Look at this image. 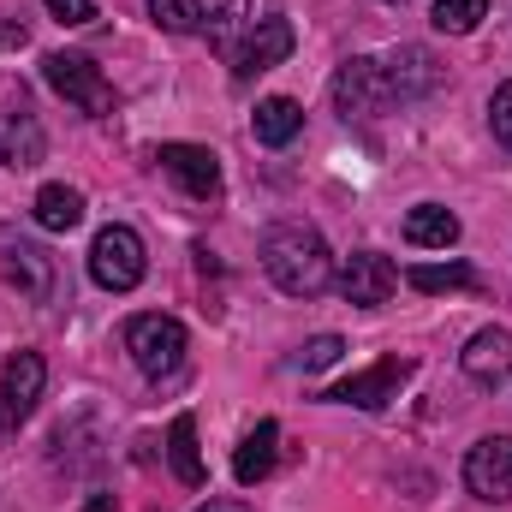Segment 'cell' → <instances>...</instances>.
Listing matches in <instances>:
<instances>
[{
	"mask_svg": "<svg viewBox=\"0 0 512 512\" xmlns=\"http://www.w3.org/2000/svg\"><path fill=\"white\" fill-rule=\"evenodd\" d=\"M42 78H48V90L54 96H66L72 108H84V114H114V84L102 78V66L90 60V54H48L42 60Z\"/></svg>",
	"mask_w": 512,
	"mask_h": 512,
	"instance_id": "3",
	"label": "cell"
},
{
	"mask_svg": "<svg viewBox=\"0 0 512 512\" xmlns=\"http://www.w3.org/2000/svg\"><path fill=\"white\" fill-rule=\"evenodd\" d=\"M411 358H382V364H370V370H358V376H346L340 387H328V399L334 405H358V411H382L399 399V387L411 382Z\"/></svg>",
	"mask_w": 512,
	"mask_h": 512,
	"instance_id": "7",
	"label": "cell"
},
{
	"mask_svg": "<svg viewBox=\"0 0 512 512\" xmlns=\"http://www.w3.org/2000/svg\"><path fill=\"white\" fill-rule=\"evenodd\" d=\"M149 18L167 36H191V30H203V0H149Z\"/></svg>",
	"mask_w": 512,
	"mask_h": 512,
	"instance_id": "24",
	"label": "cell"
},
{
	"mask_svg": "<svg viewBox=\"0 0 512 512\" xmlns=\"http://www.w3.org/2000/svg\"><path fill=\"white\" fill-rule=\"evenodd\" d=\"M405 245H417V251H447V245H459V215L441 209V203H417V209L405 215Z\"/></svg>",
	"mask_w": 512,
	"mask_h": 512,
	"instance_id": "18",
	"label": "cell"
},
{
	"mask_svg": "<svg viewBox=\"0 0 512 512\" xmlns=\"http://www.w3.org/2000/svg\"><path fill=\"white\" fill-rule=\"evenodd\" d=\"M382 72H387V96H393V102H417V96H429V90L441 84V60H435L429 48H417V42L393 48L382 60Z\"/></svg>",
	"mask_w": 512,
	"mask_h": 512,
	"instance_id": "13",
	"label": "cell"
},
{
	"mask_svg": "<svg viewBox=\"0 0 512 512\" xmlns=\"http://www.w3.org/2000/svg\"><path fill=\"white\" fill-rule=\"evenodd\" d=\"M292 42H298V36H292V24H286V18H274V12H268V18H256L251 30H245V42L233 48V72H239V78L274 72V66L292 54Z\"/></svg>",
	"mask_w": 512,
	"mask_h": 512,
	"instance_id": "11",
	"label": "cell"
},
{
	"mask_svg": "<svg viewBox=\"0 0 512 512\" xmlns=\"http://www.w3.org/2000/svg\"><path fill=\"white\" fill-rule=\"evenodd\" d=\"M161 173L185 191V197H197V203H209V197H221V155L215 149H203V143H161Z\"/></svg>",
	"mask_w": 512,
	"mask_h": 512,
	"instance_id": "6",
	"label": "cell"
},
{
	"mask_svg": "<svg viewBox=\"0 0 512 512\" xmlns=\"http://www.w3.org/2000/svg\"><path fill=\"white\" fill-rule=\"evenodd\" d=\"M54 24H90L96 18V0H42Z\"/></svg>",
	"mask_w": 512,
	"mask_h": 512,
	"instance_id": "27",
	"label": "cell"
},
{
	"mask_svg": "<svg viewBox=\"0 0 512 512\" xmlns=\"http://www.w3.org/2000/svg\"><path fill=\"white\" fill-rule=\"evenodd\" d=\"M483 18H489V0H435V12H429V24L441 36H471Z\"/></svg>",
	"mask_w": 512,
	"mask_h": 512,
	"instance_id": "23",
	"label": "cell"
},
{
	"mask_svg": "<svg viewBox=\"0 0 512 512\" xmlns=\"http://www.w3.org/2000/svg\"><path fill=\"white\" fill-rule=\"evenodd\" d=\"M12 286L24 292V298H36V304H54V280H60V268H54V256L42 251V245H12Z\"/></svg>",
	"mask_w": 512,
	"mask_h": 512,
	"instance_id": "15",
	"label": "cell"
},
{
	"mask_svg": "<svg viewBox=\"0 0 512 512\" xmlns=\"http://www.w3.org/2000/svg\"><path fill=\"white\" fill-rule=\"evenodd\" d=\"M489 126H495V143L512 155V78L495 90V102H489Z\"/></svg>",
	"mask_w": 512,
	"mask_h": 512,
	"instance_id": "26",
	"label": "cell"
},
{
	"mask_svg": "<svg viewBox=\"0 0 512 512\" xmlns=\"http://www.w3.org/2000/svg\"><path fill=\"white\" fill-rule=\"evenodd\" d=\"M149 274V256H143V239L131 233V227H102L96 233V245H90V280L102 286V292H131L137 280Z\"/></svg>",
	"mask_w": 512,
	"mask_h": 512,
	"instance_id": "4",
	"label": "cell"
},
{
	"mask_svg": "<svg viewBox=\"0 0 512 512\" xmlns=\"http://www.w3.org/2000/svg\"><path fill=\"white\" fill-rule=\"evenodd\" d=\"M465 489L477 501H495L507 507L512 501V435H489L465 453Z\"/></svg>",
	"mask_w": 512,
	"mask_h": 512,
	"instance_id": "10",
	"label": "cell"
},
{
	"mask_svg": "<svg viewBox=\"0 0 512 512\" xmlns=\"http://www.w3.org/2000/svg\"><path fill=\"white\" fill-rule=\"evenodd\" d=\"M334 108H340L346 120H376V114H387V108H393V96H387L382 60H370V54L346 60V66H340V78H334Z\"/></svg>",
	"mask_w": 512,
	"mask_h": 512,
	"instance_id": "5",
	"label": "cell"
},
{
	"mask_svg": "<svg viewBox=\"0 0 512 512\" xmlns=\"http://www.w3.org/2000/svg\"><path fill=\"white\" fill-rule=\"evenodd\" d=\"M387 6H405V0H387Z\"/></svg>",
	"mask_w": 512,
	"mask_h": 512,
	"instance_id": "29",
	"label": "cell"
},
{
	"mask_svg": "<svg viewBox=\"0 0 512 512\" xmlns=\"http://www.w3.org/2000/svg\"><path fill=\"white\" fill-rule=\"evenodd\" d=\"M203 24H209V48L233 60V48L245 42V30L256 24V12H251V0H209Z\"/></svg>",
	"mask_w": 512,
	"mask_h": 512,
	"instance_id": "19",
	"label": "cell"
},
{
	"mask_svg": "<svg viewBox=\"0 0 512 512\" xmlns=\"http://www.w3.org/2000/svg\"><path fill=\"white\" fill-rule=\"evenodd\" d=\"M459 370H465L477 387H501L512 376V334L507 328H483V334H471L465 352H459Z\"/></svg>",
	"mask_w": 512,
	"mask_h": 512,
	"instance_id": "14",
	"label": "cell"
},
{
	"mask_svg": "<svg viewBox=\"0 0 512 512\" xmlns=\"http://www.w3.org/2000/svg\"><path fill=\"white\" fill-rule=\"evenodd\" d=\"M197 512H251V507H245V501H203Z\"/></svg>",
	"mask_w": 512,
	"mask_h": 512,
	"instance_id": "28",
	"label": "cell"
},
{
	"mask_svg": "<svg viewBox=\"0 0 512 512\" xmlns=\"http://www.w3.org/2000/svg\"><path fill=\"white\" fill-rule=\"evenodd\" d=\"M42 149H48V137H42V120L30 114V102L24 96L0 102V167H36Z\"/></svg>",
	"mask_w": 512,
	"mask_h": 512,
	"instance_id": "12",
	"label": "cell"
},
{
	"mask_svg": "<svg viewBox=\"0 0 512 512\" xmlns=\"http://www.w3.org/2000/svg\"><path fill=\"white\" fill-rule=\"evenodd\" d=\"M126 352H131V364H137L149 382L179 376V364H185V352H191L185 322H179V316H161V310L131 316V322H126Z\"/></svg>",
	"mask_w": 512,
	"mask_h": 512,
	"instance_id": "2",
	"label": "cell"
},
{
	"mask_svg": "<svg viewBox=\"0 0 512 512\" xmlns=\"http://www.w3.org/2000/svg\"><path fill=\"white\" fill-rule=\"evenodd\" d=\"M251 131H256V143H262V149H286V143L304 131V108H298L292 96H268V102H256Z\"/></svg>",
	"mask_w": 512,
	"mask_h": 512,
	"instance_id": "17",
	"label": "cell"
},
{
	"mask_svg": "<svg viewBox=\"0 0 512 512\" xmlns=\"http://www.w3.org/2000/svg\"><path fill=\"white\" fill-rule=\"evenodd\" d=\"M340 352H346V340H340V334H316V340H304L298 370H334V364H340Z\"/></svg>",
	"mask_w": 512,
	"mask_h": 512,
	"instance_id": "25",
	"label": "cell"
},
{
	"mask_svg": "<svg viewBox=\"0 0 512 512\" xmlns=\"http://www.w3.org/2000/svg\"><path fill=\"white\" fill-rule=\"evenodd\" d=\"M42 382H48L42 352H12V358H6V370H0V429L30 423V411H36V399H42Z\"/></svg>",
	"mask_w": 512,
	"mask_h": 512,
	"instance_id": "9",
	"label": "cell"
},
{
	"mask_svg": "<svg viewBox=\"0 0 512 512\" xmlns=\"http://www.w3.org/2000/svg\"><path fill=\"white\" fill-rule=\"evenodd\" d=\"M167 459H173V477L179 483H203V453H197V417H173L167 429Z\"/></svg>",
	"mask_w": 512,
	"mask_h": 512,
	"instance_id": "21",
	"label": "cell"
},
{
	"mask_svg": "<svg viewBox=\"0 0 512 512\" xmlns=\"http://www.w3.org/2000/svg\"><path fill=\"white\" fill-rule=\"evenodd\" d=\"M262 268L286 298H316L334 286V251L310 221H274L262 233Z\"/></svg>",
	"mask_w": 512,
	"mask_h": 512,
	"instance_id": "1",
	"label": "cell"
},
{
	"mask_svg": "<svg viewBox=\"0 0 512 512\" xmlns=\"http://www.w3.org/2000/svg\"><path fill=\"white\" fill-rule=\"evenodd\" d=\"M405 286H417V292H471L477 274H471V262H417V268H405Z\"/></svg>",
	"mask_w": 512,
	"mask_h": 512,
	"instance_id": "22",
	"label": "cell"
},
{
	"mask_svg": "<svg viewBox=\"0 0 512 512\" xmlns=\"http://www.w3.org/2000/svg\"><path fill=\"white\" fill-rule=\"evenodd\" d=\"M274 447H280V423H274V417H262L251 435L239 441V453H233V477H239L245 489H256V483L274 471Z\"/></svg>",
	"mask_w": 512,
	"mask_h": 512,
	"instance_id": "16",
	"label": "cell"
},
{
	"mask_svg": "<svg viewBox=\"0 0 512 512\" xmlns=\"http://www.w3.org/2000/svg\"><path fill=\"white\" fill-rule=\"evenodd\" d=\"M334 286H340V298H346V304L376 310V304H387V298H393L399 268H393L382 251H352L340 268H334Z\"/></svg>",
	"mask_w": 512,
	"mask_h": 512,
	"instance_id": "8",
	"label": "cell"
},
{
	"mask_svg": "<svg viewBox=\"0 0 512 512\" xmlns=\"http://www.w3.org/2000/svg\"><path fill=\"white\" fill-rule=\"evenodd\" d=\"M36 221H42L48 233L84 227V191H72V185H42V191H36Z\"/></svg>",
	"mask_w": 512,
	"mask_h": 512,
	"instance_id": "20",
	"label": "cell"
}]
</instances>
